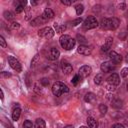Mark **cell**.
I'll use <instances>...</instances> for the list:
<instances>
[{"mask_svg":"<svg viewBox=\"0 0 128 128\" xmlns=\"http://www.w3.org/2000/svg\"><path fill=\"white\" fill-rule=\"evenodd\" d=\"M4 17L6 20L10 21V20H13L14 19V16H13V13H11L10 11H5L4 12Z\"/></svg>","mask_w":128,"mask_h":128,"instance_id":"obj_26","label":"cell"},{"mask_svg":"<svg viewBox=\"0 0 128 128\" xmlns=\"http://www.w3.org/2000/svg\"><path fill=\"white\" fill-rule=\"evenodd\" d=\"M87 125L89 128H98V122L97 120H95L92 117H88L87 118Z\"/></svg>","mask_w":128,"mask_h":128,"instance_id":"obj_19","label":"cell"},{"mask_svg":"<svg viewBox=\"0 0 128 128\" xmlns=\"http://www.w3.org/2000/svg\"><path fill=\"white\" fill-rule=\"evenodd\" d=\"M106 87H107V90H109V91H115V89H116V86H114L112 84H109V83H107Z\"/></svg>","mask_w":128,"mask_h":128,"instance_id":"obj_34","label":"cell"},{"mask_svg":"<svg viewBox=\"0 0 128 128\" xmlns=\"http://www.w3.org/2000/svg\"><path fill=\"white\" fill-rule=\"evenodd\" d=\"M40 83H41L43 86H45V87H46V86H48V85H49V80H48L47 78H42V79L40 80Z\"/></svg>","mask_w":128,"mask_h":128,"instance_id":"obj_33","label":"cell"},{"mask_svg":"<svg viewBox=\"0 0 128 128\" xmlns=\"http://www.w3.org/2000/svg\"><path fill=\"white\" fill-rule=\"evenodd\" d=\"M82 22V19L81 18H77V19H75L74 21H72V25L73 26H77L78 24H80Z\"/></svg>","mask_w":128,"mask_h":128,"instance_id":"obj_36","label":"cell"},{"mask_svg":"<svg viewBox=\"0 0 128 128\" xmlns=\"http://www.w3.org/2000/svg\"><path fill=\"white\" fill-rule=\"evenodd\" d=\"M54 33L55 32L51 27H44L38 31L39 37L44 38V39H51L54 36Z\"/></svg>","mask_w":128,"mask_h":128,"instance_id":"obj_5","label":"cell"},{"mask_svg":"<svg viewBox=\"0 0 128 128\" xmlns=\"http://www.w3.org/2000/svg\"><path fill=\"white\" fill-rule=\"evenodd\" d=\"M91 72H92V68L90 66H88V65H84V66L80 67L78 74L81 77H88L91 74Z\"/></svg>","mask_w":128,"mask_h":128,"instance_id":"obj_10","label":"cell"},{"mask_svg":"<svg viewBox=\"0 0 128 128\" xmlns=\"http://www.w3.org/2000/svg\"><path fill=\"white\" fill-rule=\"evenodd\" d=\"M75 10H76V14L77 15H81L83 10H84V6L82 4H78V5L75 6Z\"/></svg>","mask_w":128,"mask_h":128,"instance_id":"obj_25","label":"cell"},{"mask_svg":"<svg viewBox=\"0 0 128 128\" xmlns=\"http://www.w3.org/2000/svg\"><path fill=\"white\" fill-rule=\"evenodd\" d=\"M69 91V88L66 84H64L63 82H60V81H57L55 82L53 85H52V93L55 95V96H60L62 95L63 93H67Z\"/></svg>","mask_w":128,"mask_h":128,"instance_id":"obj_3","label":"cell"},{"mask_svg":"<svg viewBox=\"0 0 128 128\" xmlns=\"http://www.w3.org/2000/svg\"><path fill=\"white\" fill-rule=\"evenodd\" d=\"M125 60H126V61H127V62H128V53H127V54H126V57H125Z\"/></svg>","mask_w":128,"mask_h":128,"instance_id":"obj_44","label":"cell"},{"mask_svg":"<svg viewBox=\"0 0 128 128\" xmlns=\"http://www.w3.org/2000/svg\"><path fill=\"white\" fill-rule=\"evenodd\" d=\"M120 24V21L115 18V17H112V18H104L101 20L100 22V26L102 29H105V30H115L116 28H118Z\"/></svg>","mask_w":128,"mask_h":128,"instance_id":"obj_1","label":"cell"},{"mask_svg":"<svg viewBox=\"0 0 128 128\" xmlns=\"http://www.w3.org/2000/svg\"><path fill=\"white\" fill-rule=\"evenodd\" d=\"M80 128H88V127H86V126H81Z\"/></svg>","mask_w":128,"mask_h":128,"instance_id":"obj_46","label":"cell"},{"mask_svg":"<svg viewBox=\"0 0 128 128\" xmlns=\"http://www.w3.org/2000/svg\"><path fill=\"white\" fill-rule=\"evenodd\" d=\"M38 62H39V55L36 54V55L34 56V58L32 59V61H31V68H34V67L37 65Z\"/></svg>","mask_w":128,"mask_h":128,"instance_id":"obj_27","label":"cell"},{"mask_svg":"<svg viewBox=\"0 0 128 128\" xmlns=\"http://www.w3.org/2000/svg\"><path fill=\"white\" fill-rule=\"evenodd\" d=\"M20 114H21V109L17 106V107H15L14 109H13V112H12V119L14 120V121H17L18 119H19V117H20Z\"/></svg>","mask_w":128,"mask_h":128,"instance_id":"obj_20","label":"cell"},{"mask_svg":"<svg viewBox=\"0 0 128 128\" xmlns=\"http://www.w3.org/2000/svg\"><path fill=\"white\" fill-rule=\"evenodd\" d=\"M59 56H60L59 50L56 49V48H54V47H53V48H50V49L48 50L47 54H46V57H47L49 60H51V61L57 60V59L59 58Z\"/></svg>","mask_w":128,"mask_h":128,"instance_id":"obj_8","label":"cell"},{"mask_svg":"<svg viewBox=\"0 0 128 128\" xmlns=\"http://www.w3.org/2000/svg\"><path fill=\"white\" fill-rule=\"evenodd\" d=\"M127 45H128V40H127Z\"/></svg>","mask_w":128,"mask_h":128,"instance_id":"obj_47","label":"cell"},{"mask_svg":"<svg viewBox=\"0 0 128 128\" xmlns=\"http://www.w3.org/2000/svg\"><path fill=\"white\" fill-rule=\"evenodd\" d=\"M99 112L102 114V115H105L106 112H107V106L105 104H100L99 105Z\"/></svg>","mask_w":128,"mask_h":128,"instance_id":"obj_28","label":"cell"},{"mask_svg":"<svg viewBox=\"0 0 128 128\" xmlns=\"http://www.w3.org/2000/svg\"><path fill=\"white\" fill-rule=\"evenodd\" d=\"M77 38H78V39H81L80 41H81L82 43H85V38H84V37H82V36H80V35H78V36H77ZM80 41H79V42H80Z\"/></svg>","mask_w":128,"mask_h":128,"instance_id":"obj_39","label":"cell"},{"mask_svg":"<svg viewBox=\"0 0 128 128\" xmlns=\"http://www.w3.org/2000/svg\"><path fill=\"white\" fill-rule=\"evenodd\" d=\"M127 15H128V12H127Z\"/></svg>","mask_w":128,"mask_h":128,"instance_id":"obj_48","label":"cell"},{"mask_svg":"<svg viewBox=\"0 0 128 128\" xmlns=\"http://www.w3.org/2000/svg\"><path fill=\"white\" fill-rule=\"evenodd\" d=\"M102 81H103V75H102L101 73L97 74V75L95 76V78H94V82H95V84L100 85V84L102 83Z\"/></svg>","mask_w":128,"mask_h":128,"instance_id":"obj_24","label":"cell"},{"mask_svg":"<svg viewBox=\"0 0 128 128\" xmlns=\"http://www.w3.org/2000/svg\"><path fill=\"white\" fill-rule=\"evenodd\" d=\"M115 64L112 62V61H105L101 64L100 66V69L102 72L104 73H108V72H111V71H114L115 70Z\"/></svg>","mask_w":128,"mask_h":128,"instance_id":"obj_7","label":"cell"},{"mask_svg":"<svg viewBox=\"0 0 128 128\" xmlns=\"http://www.w3.org/2000/svg\"><path fill=\"white\" fill-rule=\"evenodd\" d=\"M23 128H33V124L30 120H25L23 123Z\"/></svg>","mask_w":128,"mask_h":128,"instance_id":"obj_29","label":"cell"},{"mask_svg":"<svg viewBox=\"0 0 128 128\" xmlns=\"http://www.w3.org/2000/svg\"><path fill=\"white\" fill-rule=\"evenodd\" d=\"M19 23H17V22H12L11 24H10V27L12 28V29H18L19 28Z\"/></svg>","mask_w":128,"mask_h":128,"instance_id":"obj_37","label":"cell"},{"mask_svg":"<svg viewBox=\"0 0 128 128\" xmlns=\"http://www.w3.org/2000/svg\"><path fill=\"white\" fill-rule=\"evenodd\" d=\"M82 25H83V28L84 29H87V30L94 29V28H96L98 26V21H97V19L94 16H88L84 20V22H83Z\"/></svg>","mask_w":128,"mask_h":128,"instance_id":"obj_4","label":"cell"},{"mask_svg":"<svg viewBox=\"0 0 128 128\" xmlns=\"http://www.w3.org/2000/svg\"><path fill=\"white\" fill-rule=\"evenodd\" d=\"M48 20L43 16V15H41V16H37L35 19H33L32 21H31V25L32 26H37V25H39V24H44L45 22H47Z\"/></svg>","mask_w":128,"mask_h":128,"instance_id":"obj_15","label":"cell"},{"mask_svg":"<svg viewBox=\"0 0 128 128\" xmlns=\"http://www.w3.org/2000/svg\"><path fill=\"white\" fill-rule=\"evenodd\" d=\"M109 57H110V59H111V61L114 63V64H119V63H121V61H122V56L120 55V54H118L117 52H115V51H109Z\"/></svg>","mask_w":128,"mask_h":128,"instance_id":"obj_9","label":"cell"},{"mask_svg":"<svg viewBox=\"0 0 128 128\" xmlns=\"http://www.w3.org/2000/svg\"><path fill=\"white\" fill-rule=\"evenodd\" d=\"M126 89H127V91H128V82L126 83Z\"/></svg>","mask_w":128,"mask_h":128,"instance_id":"obj_45","label":"cell"},{"mask_svg":"<svg viewBox=\"0 0 128 128\" xmlns=\"http://www.w3.org/2000/svg\"><path fill=\"white\" fill-rule=\"evenodd\" d=\"M112 128H125L121 123H116V124H114L113 126H112Z\"/></svg>","mask_w":128,"mask_h":128,"instance_id":"obj_38","label":"cell"},{"mask_svg":"<svg viewBox=\"0 0 128 128\" xmlns=\"http://www.w3.org/2000/svg\"><path fill=\"white\" fill-rule=\"evenodd\" d=\"M127 29H128V26H127Z\"/></svg>","mask_w":128,"mask_h":128,"instance_id":"obj_49","label":"cell"},{"mask_svg":"<svg viewBox=\"0 0 128 128\" xmlns=\"http://www.w3.org/2000/svg\"><path fill=\"white\" fill-rule=\"evenodd\" d=\"M59 43L61 45L62 48H64L65 50H71L76 43V40L74 38H72L70 35H62L59 39Z\"/></svg>","mask_w":128,"mask_h":128,"instance_id":"obj_2","label":"cell"},{"mask_svg":"<svg viewBox=\"0 0 128 128\" xmlns=\"http://www.w3.org/2000/svg\"><path fill=\"white\" fill-rule=\"evenodd\" d=\"M84 100H85V102H87V103H93V102L96 100V96H95L94 93L89 92V93H86V94H85Z\"/></svg>","mask_w":128,"mask_h":128,"instance_id":"obj_17","label":"cell"},{"mask_svg":"<svg viewBox=\"0 0 128 128\" xmlns=\"http://www.w3.org/2000/svg\"><path fill=\"white\" fill-rule=\"evenodd\" d=\"M121 76L122 77H128V67H125L121 70Z\"/></svg>","mask_w":128,"mask_h":128,"instance_id":"obj_31","label":"cell"},{"mask_svg":"<svg viewBox=\"0 0 128 128\" xmlns=\"http://www.w3.org/2000/svg\"><path fill=\"white\" fill-rule=\"evenodd\" d=\"M8 62H9V65L11 66V68L14 69L16 72H21L22 71V67H21L20 62L14 56H8Z\"/></svg>","mask_w":128,"mask_h":128,"instance_id":"obj_6","label":"cell"},{"mask_svg":"<svg viewBox=\"0 0 128 128\" xmlns=\"http://www.w3.org/2000/svg\"><path fill=\"white\" fill-rule=\"evenodd\" d=\"M37 4H38V2H36V1H31V5L35 6V5H37Z\"/></svg>","mask_w":128,"mask_h":128,"instance_id":"obj_41","label":"cell"},{"mask_svg":"<svg viewBox=\"0 0 128 128\" xmlns=\"http://www.w3.org/2000/svg\"><path fill=\"white\" fill-rule=\"evenodd\" d=\"M61 68H62L63 73H64V74H66V75L71 74V73H72V71H73L72 65H71L69 62H67V61H63V62H62V64H61Z\"/></svg>","mask_w":128,"mask_h":128,"instance_id":"obj_13","label":"cell"},{"mask_svg":"<svg viewBox=\"0 0 128 128\" xmlns=\"http://www.w3.org/2000/svg\"><path fill=\"white\" fill-rule=\"evenodd\" d=\"M47 20H50V19H52L53 17H54V12H53V10L51 9V8H46L45 10H44V12H43V14H42Z\"/></svg>","mask_w":128,"mask_h":128,"instance_id":"obj_18","label":"cell"},{"mask_svg":"<svg viewBox=\"0 0 128 128\" xmlns=\"http://www.w3.org/2000/svg\"><path fill=\"white\" fill-rule=\"evenodd\" d=\"M111 106L113 108H115V109H119V108L122 107V101L120 99H118V98H115V99H113L111 101Z\"/></svg>","mask_w":128,"mask_h":128,"instance_id":"obj_21","label":"cell"},{"mask_svg":"<svg viewBox=\"0 0 128 128\" xmlns=\"http://www.w3.org/2000/svg\"><path fill=\"white\" fill-rule=\"evenodd\" d=\"M64 128H74V127H73L72 125H67V126H65Z\"/></svg>","mask_w":128,"mask_h":128,"instance_id":"obj_43","label":"cell"},{"mask_svg":"<svg viewBox=\"0 0 128 128\" xmlns=\"http://www.w3.org/2000/svg\"><path fill=\"white\" fill-rule=\"evenodd\" d=\"M26 1L25 0H21V1H16L15 2V12L16 13H21L24 10V7L26 5Z\"/></svg>","mask_w":128,"mask_h":128,"instance_id":"obj_14","label":"cell"},{"mask_svg":"<svg viewBox=\"0 0 128 128\" xmlns=\"http://www.w3.org/2000/svg\"><path fill=\"white\" fill-rule=\"evenodd\" d=\"M46 127V124H45V121L41 118H38L36 121H35V124H34V128H45Z\"/></svg>","mask_w":128,"mask_h":128,"instance_id":"obj_22","label":"cell"},{"mask_svg":"<svg viewBox=\"0 0 128 128\" xmlns=\"http://www.w3.org/2000/svg\"><path fill=\"white\" fill-rule=\"evenodd\" d=\"M124 8H125V4H124V3H121V4H119V9L123 10Z\"/></svg>","mask_w":128,"mask_h":128,"instance_id":"obj_40","label":"cell"},{"mask_svg":"<svg viewBox=\"0 0 128 128\" xmlns=\"http://www.w3.org/2000/svg\"><path fill=\"white\" fill-rule=\"evenodd\" d=\"M107 82H108L109 84H112V85H114V86H117V85L120 84V77H119L118 74L113 73V74H111V75L107 78Z\"/></svg>","mask_w":128,"mask_h":128,"instance_id":"obj_12","label":"cell"},{"mask_svg":"<svg viewBox=\"0 0 128 128\" xmlns=\"http://www.w3.org/2000/svg\"><path fill=\"white\" fill-rule=\"evenodd\" d=\"M0 93H1V99L3 100V98H4V96H3V90H2V89L0 90Z\"/></svg>","mask_w":128,"mask_h":128,"instance_id":"obj_42","label":"cell"},{"mask_svg":"<svg viewBox=\"0 0 128 128\" xmlns=\"http://www.w3.org/2000/svg\"><path fill=\"white\" fill-rule=\"evenodd\" d=\"M54 27H55L56 32H58V33H62V32H64V31L66 30V26H65L64 24H62V25H60V24H55Z\"/></svg>","mask_w":128,"mask_h":128,"instance_id":"obj_23","label":"cell"},{"mask_svg":"<svg viewBox=\"0 0 128 128\" xmlns=\"http://www.w3.org/2000/svg\"><path fill=\"white\" fill-rule=\"evenodd\" d=\"M80 77H81V76H80L79 74H76V75L73 77L72 81H71V82H72V84H73V85H77V83L80 81Z\"/></svg>","mask_w":128,"mask_h":128,"instance_id":"obj_30","label":"cell"},{"mask_svg":"<svg viewBox=\"0 0 128 128\" xmlns=\"http://www.w3.org/2000/svg\"><path fill=\"white\" fill-rule=\"evenodd\" d=\"M77 51H78V53H80L81 55H85V56H88V55H90V54H91V52H92V49H91L89 46L82 44V45H79V47L77 48Z\"/></svg>","mask_w":128,"mask_h":128,"instance_id":"obj_11","label":"cell"},{"mask_svg":"<svg viewBox=\"0 0 128 128\" xmlns=\"http://www.w3.org/2000/svg\"><path fill=\"white\" fill-rule=\"evenodd\" d=\"M0 45H1V47H2V48H5V47L7 46L6 41H5V39H4V37H3V36H0Z\"/></svg>","mask_w":128,"mask_h":128,"instance_id":"obj_32","label":"cell"},{"mask_svg":"<svg viewBox=\"0 0 128 128\" xmlns=\"http://www.w3.org/2000/svg\"><path fill=\"white\" fill-rule=\"evenodd\" d=\"M74 0H61V3L64 5H72Z\"/></svg>","mask_w":128,"mask_h":128,"instance_id":"obj_35","label":"cell"},{"mask_svg":"<svg viewBox=\"0 0 128 128\" xmlns=\"http://www.w3.org/2000/svg\"><path fill=\"white\" fill-rule=\"evenodd\" d=\"M112 43H113V38L112 37H107L106 38V41H105V44L102 45V47H101V50L104 51V52L108 51L109 48L112 46Z\"/></svg>","mask_w":128,"mask_h":128,"instance_id":"obj_16","label":"cell"}]
</instances>
